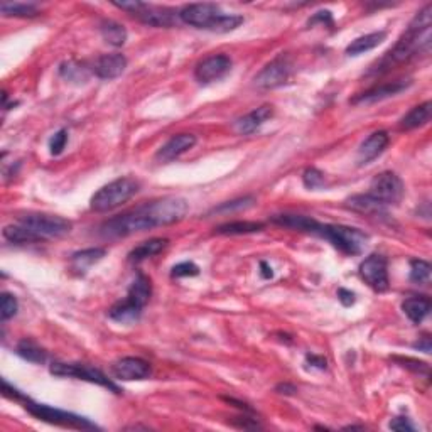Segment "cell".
<instances>
[{
  "label": "cell",
  "instance_id": "obj_38",
  "mask_svg": "<svg viewBox=\"0 0 432 432\" xmlns=\"http://www.w3.org/2000/svg\"><path fill=\"white\" fill-rule=\"evenodd\" d=\"M200 274V267L196 266V263L193 262H181L178 263V266L173 267V272H171V275L176 279H181V277H194V275Z\"/></svg>",
  "mask_w": 432,
  "mask_h": 432
},
{
  "label": "cell",
  "instance_id": "obj_29",
  "mask_svg": "<svg viewBox=\"0 0 432 432\" xmlns=\"http://www.w3.org/2000/svg\"><path fill=\"white\" fill-rule=\"evenodd\" d=\"M107 250L105 248H87V250L76 252V254L71 255V263L73 268L78 272H85L87 268H89L93 263L100 262L103 259Z\"/></svg>",
  "mask_w": 432,
  "mask_h": 432
},
{
  "label": "cell",
  "instance_id": "obj_13",
  "mask_svg": "<svg viewBox=\"0 0 432 432\" xmlns=\"http://www.w3.org/2000/svg\"><path fill=\"white\" fill-rule=\"evenodd\" d=\"M230 69H232V60H230L227 54H215V56L206 58V60H203L196 66L194 78L201 85H208L216 80H221L227 73H230Z\"/></svg>",
  "mask_w": 432,
  "mask_h": 432
},
{
  "label": "cell",
  "instance_id": "obj_37",
  "mask_svg": "<svg viewBox=\"0 0 432 432\" xmlns=\"http://www.w3.org/2000/svg\"><path fill=\"white\" fill-rule=\"evenodd\" d=\"M66 144H68V130L61 128L49 140V153L53 155H60L64 150Z\"/></svg>",
  "mask_w": 432,
  "mask_h": 432
},
{
  "label": "cell",
  "instance_id": "obj_34",
  "mask_svg": "<svg viewBox=\"0 0 432 432\" xmlns=\"http://www.w3.org/2000/svg\"><path fill=\"white\" fill-rule=\"evenodd\" d=\"M60 73L68 81H87V69L83 68V64H78L75 61L61 64Z\"/></svg>",
  "mask_w": 432,
  "mask_h": 432
},
{
  "label": "cell",
  "instance_id": "obj_5",
  "mask_svg": "<svg viewBox=\"0 0 432 432\" xmlns=\"http://www.w3.org/2000/svg\"><path fill=\"white\" fill-rule=\"evenodd\" d=\"M139 182L134 178H119L93 194L89 206L93 211L105 213L119 208L137 194Z\"/></svg>",
  "mask_w": 432,
  "mask_h": 432
},
{
  "label": "cell",
  "instance_id": "obj_32",
  "mask_svg": "<svg viewBox=\"0 0 432 432\" xmlns=\"http://www.w3.org/2000/svg\"><path fill=\"white\" fill-rule=\"evenodd\" d=\"M3 236H6L9 242L12 243H36L39 242V239L34 235L31 230H27L24 225L17 223V225H7L3 228Z\"/></svg>",
  "mask_w": 432,
  "mask_h": 432
},
{
  "label": "cell",
  "instance_id": "obj_44",
  "mask_svg": "<svg viewBox=\"0 0 432 432\" xmlns=\"http://www.w3.org/2000/svg\"><path fill=\"white\" fill-rule=\"evenodd\" d=\"M275 390H277L279 394L293 395V394H295V392H297V388H295L294 385H291V383H280V385H277V387H275Z\"/></svg>",
  "mask_w": 432,
  "mask_h": 432
},
{
  "label": "cell",
  "instance_id": "obj_30",
  "mask_svg": "<svg viewBox=\"0 0 432 432\" xmlns=\"http://www.w3.org/2000/svg\"><path fill=\"white\" fill-rule=\"evenodd\" d=\"M17 355L22 356L27 361H31V363H44L46 358H48V353L33 340L19 341Z\"/></svg>",
  "mask_w": 432,
  "mask_h": 432
},
{
  "label": "cell",
  "instance_id": "obj_14",
  "mask_svg": "<svg viewBox=\"0 0 432 432\" xmlns=\"http://www.w3.org/2000/svg\"><path fill=\"white\" fill-rule=\"evenodd\" d=\"M112 373H114L115 379L123 380V381H132V380L149 379L153 370H150V365L147 363L146 360H142V358L126 356L112 365Z\"/></svg>",
  "mask_w": 432,
  "mask_h": 432
},
{
  "label": "cell",
  "instance_id": "obj_10",
  "mask_svg": "<svg viewBox=\"0 0 432 432\" xmlns=\"http://www.w3.org/2000/svg\"><path fill=\"white\" fill-rule=\"evenodd\" d=\"M49 372L56 377H68V379H78L89 381V383L102 385V387L108 388V390L120 394V388L105 375L103 372H100L98 368L89 367L85 363H63V361H54L49 367Z\"/></svg>",
  "mask_w": 432,
  "mask_h": 432
},
{
  "label": "cell",
  "instance_id": "obj_42",
  "mask_svg": "<svg viewBox=\"0 0 432 432\" xmlns=\"http://www.w3.org/2000/svg\"><path fill=\"white\" fill-rule=\"evenodd\" d=\"M338 299H340V302L343 306H346V307H349V306H353L355 304V293H352V291H348V289H340L338 291Z\"/></svg>",
  "mask_w": 432,
  "mask_h": 432
},
{
  "label": "cell",
  "instance_id": "obj_24",
  "mask_svg": "<svg viewBox=\"0 0 432 432\" xmlns=\"http://www.w3.org/2000/svg\"><path fill=\"white\" fill-rule=\"evenodd\" d=\"M385 37H387V33H385V31H377V33H370L361 37H356L355 41H352L348 44L346 54H348V56H358V54L372 51V49H375L377 46H380L381 42L385 41Z\"/></svg>",
  "mask_w": 432,
  "mask_h": 432
},
{
  "label": "cell",
  "instance_id": "obj_16",
  "mask_svg": "<svg viewBox=\"0 0 432 432\" xmlns=\"http://www.w3.org/2000/svg\"><path fill=\"white\" fill-rule=\"evenodd\" d=\"M274 116V108L272 105H262V107L255 108V110L248 112L247 115L240 116L233 122V130L239 135H250L254 134L257 128H260L267 120Z\"/></svg>",
  "mask_w": 432,
  "mask_h": 432
},
{
  "label": "cell",
  "instance_id": "obj_36",
  "mask_svg": "<svg viewBox=\"0 0 432 432\" xmlns=\"http://www.w3.org/2000/svg\"><path fill=\"white\" fill-rule=\"evenodd\" d=\"M302 182L307 189H319L325 186V174L316 167H307L302 174Z\"/></svg>",
  "mask_w": 432,
  "mask_h": 432
},
{
  "label": "cell",
  "instance_id": "obj_35",
  "mask_svg": "<svg viewBox=\"0 0 432 432\" xmlns=\"http://www.w3.org/2000/svg\"><path fill=\"white\" fill-rule=\"evenodd\" d=\"M17 309H19L17 299H15L12 294L3 293L2 301H0V316H2V321L14 318L15 314H17Z\"/></svg>",
  "mask_w": 432,
  "mask_h": 432
},
{
  "label": "cell",
  "instance_id": "obj_15",
  "mask_svg": "<svg viewBox=\"0 0 432 432\" xmlns=\"http://www.w3.org/2000/svg\"><path fill=\"white\" fill-rule=\"evenodd\" d=\"M196 142H198L196 135H193V134L173 135V137L167 140L164 146L157 150V154H155V161L162 162V164H166V162H173L174 159L181 157L182 154L188 153L189 149H193V147L196 146Z\"/></svg>",
  "mask_w": 432,
  "mask_h": 432
},
{
  "label": "cell",
  "instance_id": "obj_43",
  "mask_svg": "<svg viewBox=\"0 0 432 432\" xmlns=\"http://www.w3.org/2000/svg\"><path fill=\"white\" fill-rule=\"evenodd\" d=\"M306 360H307V363H311L313 367H316L319 370H325L326 363H328V361H326V358L318 356V355H307Z\"/></svg>",
  "mask_w": 432,
  "mask_h": 432
},
{
  "label": "cell",
  "instance_id": "obj_8",
  "mask_svg": "<svg viewBox=\"0 0 432 432\" xmlns=\"http://www.w3.org/2000/svg\"><path fill=\"white\" fill-rule=\"evenodd\" d=\"M404 193H406V186L404 181L397 176L395 173L385 171V173L377 174L373 178L372 184H370L368 196L375 200L377 203L381 206L388 205H399L402 201Z\"/></svg>",
  "mask_w": 432,
  "mask_h": 432
},
{
  "label": "cell",
  "instance_id": "obj_45",
  "mask_svg": "<svg viewBox=\"0 0 432 432\" xmlns=\"http://www.w3.org/2000/svg\"><path fill=\"white\" fill-rule=\"evenodd\" d=\"M414 348H419L420 352H424V353H431V338L427 336H422V340L419 341V343H415L414 345Z\"/></svg>",
  "mask_w": 432,
  "mask_h": 432
},
{
  "label": "cell",
  "instance_id": "obj_25",
  "mask_svg": "<svg viewBox=\"0 0 432 432\" xmlns=\"http://www.w3.org/2000/svg\"><path fill=\"white\" fill-rule=\"evenodd\" d=\"M431 112H432L431 102H424L422 105H417V107L412 108V110L400 120L399 127L402 128V130H414V128L426 126L431 120Z\"/></svg>",
  "mask_w": 432,
  "mask_h": 432
},
{
  "label": "cell",
  "instance_id": "obj_3",
  "mask_svg": "<svg viewBox=\"0 0 432 432\" xmlns=\"http://www.w3.org/2000/svg\"><path fill=\"white\" fill-rule=\"evenodd\" d=\"M178 15L184 24L218 34L232 33L243 24L242 15L225 14L220 6L209 2L188 3L179 10Z\"/></svg>",
  "mask_w": 432,
  "mask_h": 432
},
{
  "label": "cell",
  "instance_id": "obj_12",
  "mask_svg": "<svg viewBox=\"0 0 432 432\" xmlns=\"http://www.w3.org/2000/svg\"><path fill=\"white\" fill-rule=\"evenodd\" d=\"M291 73H293L291 61L286 56H279L274 61H270L266 68H262V71L255 76V85L263 89L282 87L284 83L289 81Z\"/></svg>",
  "mask_w": 432,
  "mask_h": 432
},
{
  "label": "cell",
  "instance_id": "obj_23",
  "mask_svg": "<svg viewBox=\"0 0 432 432\" xmlns=\"http://www.w3.org/2000/svg\"><path fill=\"white\" fill-rule=\"evenodd\" d=\"M150 295H153V284H150V279L147 277V275L139 274L137 277L134 279V282L130 284V287H128L127 299L144 309V306L149 302Z\"/></svg>",
  "mask_w": 432,
  "mask_h": 432
},
{
  "label": "cell",
  "instance_id": "obj_21",
  "mask_svg": "<svg viewBox=\"0 0 432 432\" xmlns=\"http://www.w3.org/2000/svg\"><path fill=\"white\" fill-rule=\"evenodd\" d=\"M270 220L275 225H280V227L299 230V232L306 233H314V235H316V230L319 227V221L304 215H287V213H284V215H274Z\"/></svg>",
  "mask_w": 432,
  "mask_h": 432
},
{
  "label": "cell",
  "instance_id": "obj_40",
  "mask_svg": "<svg viewBox=\"0 0 432 432\" xmlns=\"http://www.w3.org/2000/svg\"><path fill=\"white\" fill-rule=\"evenodd\" d=\"M388 427L394 431H400V432L415 431V426L411 422V419H407V417H395L390 424H388Z\"/></svg>",
  "mask_w": 432,
  "mask_h": 432
},
{
  "label": "cell",
  "instance_id": "obj_19",
  "mask_svg": "<svg viewBox=\"0 0 432 432\" xmlns=\"http://www.w3.org/2000/svg\"><path fill=\"white\" fill-rule=\"evenodd\" d=\"M408 85H411V81H392V83L380 85V87L368 89L367 93H363V95L358 96V98L353 100V103L379 102V100L388 98V96H394V95H397V93L404 92V89L408 88Z\"/></svg>",
  "mask_w": 432,
  "mask_h": 432
},
{
  "label": "cell",
  "instance_id": "obj_4",
  "mask_svg": "<svg viewBox=\"0 0 432 432\" xmlns=\"http://www.w3.org/2000/svg\"><path fill=\"white\" fill-rule=\"evenodd\" d=\"M3 395L7 399H12L17 400V402L24 404V408L29 412L31 415L39 420H44V422L54 424V426H63V427H69V429H98L96 424H93L92 420L87 417H81V415L73 414V412H66L61 411V408H54L51 406H46V404H37L33 402L31 399H27L17 390L14 388L12 385L9 383L7 380H3Z\"/></svg>",
  "mask_w": 432,
  "mask_h": 432
},
{
  "label": "cell",
  "instance_id": "obj_39",
  "mask_svg": "<svg viewBox=\"0 0 432 432\" xmlns=\"http://www.w3.org/2000/svg\"><path fill=\"white\" fill-rule=\"evenodd\" d=\"M252 203H254V198L252 196L240 198V200L228 201V203H223L221 206H218V208H215V211H233V209L247 208V206H250Z\"/></svg>",
  "mask_w": 432,
  "mask_h": 432
},
{
  "label": "cell",
  "instance_id": "obj_6",
  "mask_svg": "<svg viewBox=\"0 0 432 432\" xmlns=\"http://www.w3.org/2000/svg\"><path fill=\"white\" fill-rule=\"evenodd\" d=\"M316 235L322 236L333 243L338 250L346 255H360L368 243V235L358 228L345 227V225H321L316 230Z\"/></svg>",
  "mask_w": 432,
  "mask_h": 432
},
{
  "label": "cell",
  "instance_id": "obj_18",
  "mask_svg": "<svg viewBox=\"0 0 432 432\" xmlns=\"http://www.w3.org/2000/svg\"><path fill=\"white\" fill-rule=\"evenodd\" d=\"M127 68V58L120 53L103 54L93 64V73L98 76L100 80H115L126 71Z\"/></svg>",
  "mask_w": 432,
  "mask_h": 432
},
{
  "label": "cell",
  "instance_id": "obj_31",
  "mask_svg": "<svg viewBox=\"0 0 432 432\" xmlns=\"http://www.w3.org/2000/svg\"><path fill=\"white\" fill-rule=\"evenodd\" d=\"M0 12L6 17H34L39 14L36 3H21V2H2Z\"/></svg>",
  "mask_w": 432,
  "mask_h": 432
},
{
  "label": "cell",
  "instance_id": "obj_46",
  "mask_svg": "<svg viewBox=\"0 0 432 432\" xmlns=\"http://www.w3.org/2000/svg\"><path fill=\"white\" fill-rule=\"evenodd\" d=\"M260 268H262V270H260V275H262L263 279H272V277H274V272H272V267H268L266 262H260Z\"/></svg>",
  "mask_w": 432,
  "mask_h": 432
},
{
  "label": "cell",
  "instance_id": "obj_26",
  "mask_svg": "<svg viewBox=\"0 0 432 432\" xmlns=\"http://www.w3.org/2000/svg\"><path fill=\"white\" fill-rule=\"evenodd\" d=\"M167 240L166 239H150L147 242H142L134 250L128 254V260L130 262H142V260L150 259V257L161 254L162 250L166 248Z\"/></svg>",
  "mask_w": 432,
  "mask_h": 432
},
{
  "label": "cell",
  "instance_id": "obj_9",
  "mask_svg": "<svg viewBox=\"0 0 432 432\" xmlns=\"http://www.w3.org/2000/svg\"><path fill=\"white\" fill-rule=\"evenodd\" d=\"M115 7L127 10L128 14L137 17L140 22L153 27H171L176 22V12L173 9H166V7L150 6V3L137 2H115Z\"/></svg>",
  "mask_w": 432,
  "mask_h": 432
},
{
  "label": "cell",
  "instance_id": "obj_28",
  "mask_svg": "<svg viewBox=\"0 0 432 432\" xmlns=\"http://www.w3.org/2000/svg\"><path fill=\"white\" fill-rule=\"evenodd\" d=\"M263 223H257V221H232V223L220 225L215 228L216 235H248V233L262 232Z\"/></svg>",
  "mask_w": 432,
  "mask_h": 432
},
{
  "label": "cell",
  "instance_id": "obj_27",
  "mask_svg": "<svg viewBox=\"0 0 432 432\" xmlns=\"http://www.w3.org/2000/svg\"><path fill=\"white\" fill-rule=\"evenodd\" d=\"M100 34H102L103 41L114 46V48H120L127 41L126 27L115 21H102V24H100Z\"/></svg>",
  "mask_w": 432,
  "mask_h": 432
},
{
  "label": "cell",
  "instance_id": "obj_1",
  "mask_svg": "<svg viewBox=\"0 0 432 432\" xmlns=\"http://www.w3.org/2000/svg\"><path fill=\"white\" fill-rule=\"evenodd\" d=\"M188 201L178 196H166L161 200L150 201L142 206H137L132 211L123 215L110 218L100 227V235L107 239H122L134 233L146 232L157 227L179 223L188 215Z\"/></svg>",
  "mask_w": 432,
  "mask_h": 432
},
{
  "label": "cell",
  "instance_id": "obj_41",
  "mask_svg": "<svg viewBox=\"0 0 432 432\" xmlns=\"http://www.w3.org/2000/svg\"><path fill=\"white\" fill-rule=\"evenodd\" d=\"M316 22H322V24H329V26L333 24V17H331L329 10H321V12H316L313 17L309 19L307 24L313 26V24H316Z\"/></svg>",
  "mask_w": 432,
  "mask_h": 432
},
{
  "label": "cell",
  "instance_id": "obj_33",
  "mask_svg": "<svg viewBox=\"0 0 432 432\" xmlns=\"http://www.w3.org/2000/svg\"><path fill=\"white\" fill-rule=\"evenodd\" d=\"M431 272V263L426 262V260H411V275L408 277L414 284H422V286L429 284Z\"/></svg>",
  "mask_w": 432,
  "mask_h": 432
},
{
  "label": "cell",
  "instance_id": "obj_11",
  "mask_svg": "<svg viewBox=\"0 0 432 432\" xmlns=\"http://www.w3.org/2000/svg\"><path fill=\"white\" fill-rule=\"evenodd\" d=\"M360 277L375 293H385L390 286L388 280V262L383 255L373 254L360 263Z\"/></svg>",
  "mask_w": 432,
  "mask_h": 432
},
{
  "label": "cell",
  "instance_id": "obj_2",
  "mask_svg": "<svg viewBox=\"0 0 432 432\" xmlns=\"http://www.w3.org/2000/svg\"><path fill=\"white\" fill-rule=\"evenodd\" d=\"M431 24H432V6L427 3L422 10L415 14L406 33L400 36L388 56L383 60L385 68H392V64L407 63L419 54H429L431 51Z\"/></svg>",
  "mask_w": 432,
  "mask_h": 432
},
{
  "label": "cell",
  "instance_id": "obj_20",
  "mask_svg": "<svg viewBox=\"0 0 432 432\" xmlns=\"http://www.w3.org/2000/svg\"><path fill=\"white\" fill-rule=\"evenodd\" d=\"M431 307V299L426 297V295H414V297H408L402 302L404 313L414 325H420L424 319L429 316Z\"/></svg>",
  "mask_w": 432,
  "mask_h": 432
},
{
  "label": "cell",
  "instance_id": "obj_17",
  "mask_svg": "<svg viewBox=\"0 0 432 432\" xmlns=\"http://www.w3.org/2000/svg\"><path fill=\"white\" fill-rule=\"evenodd\" d=\"M388 142H390V137L385 130H379V132H373L368 139H365L361 142L360 149H358L356 154V161L360 166H367L372 161H375L379 155L387 149Z\"/></svg>",
  "mask_w": 432,
  "mask_h": 432
},
{
  "label": "cell",
  "instance_id": "obj_22",
  "mask_svg": "<svg viewBox=\"0 0 432 432\" xmlns=\"http://www.w3.org/2000/svg\"><path fill=\"white\" fill-rule=\"evenodd\" d=\"M140 314H142V307L134 304L128 299L116 302L108 311V318L114 319L115 322H120V325H134L139 321Z\"/></svg>",
  "mask_w": 432,
  "mask_h": 432
},
{
  "label": "cell",
  "instance_id": "obj_7",
  "mask_svg": "<svg viewBox=\"0 0 432 432\" xmlns=\"http://www.w3.org/2000/svg\"><path fill=\"white\" fill-rule=\"evenodd\" d=\"M17 223L31 230L37 236L39 242L48 239H60V236L68 235L73 228V223L66 218L44 215V213H29V215L19 216Z\"/></svg>",
  "mask_w": 432,
  "mask_h": 432
}]
</instances>
